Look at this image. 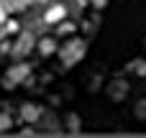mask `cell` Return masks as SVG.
I'll return each instance as SVG.
<instances>
[{"mask_svg":"<svg viewBox=\"0 0 146 138\" xmlns=\"http://www.w3.org/2000/svg\"><path fill=\"white\" fill-rule=\"evenodd\" d=\"M82 51H85L82 41H69V44H67V49H62V56H67V61L72 64V61L77 59V54H82Z\"/></svg>","mask_w":146,"mask_h":138,"instance_id":"obj_1","label":"cell"},{"mask_svg":"<svg viewBox=\"0 0 146 138\" xmlns=\"http://www.w3.org/2000/svg\"><path fill=\"white\" fill-rule=\"evenodd\" d=\"M62 18H64V8H62V5H54V8L46 13V20H49V23H56V20H62Z\"/></svg>","mask_w":146,"mask_h":138,"instance_id":"obj_2","label":"cell"},{"mask_svg":"<svg viewBox=\"0 0 146 138\" xmlns=\"http://www.w3.org/2000/svg\"><path fill=\"white\" fill-rule=\"evenodd\" d=\"M38 49H41V51H44V54H51V51H54V41H51V38H44V41H41V46H38Z\"/></svg>","mask_w":146,"mask_h":138,"instance_id":"obj_3","label":"cell"},{"mask_svg":"<svg viewBox=\"0 0 146 138\" xmlns=\"http://www.w3.org/2000/svg\"><path fill=\"white\" fill-rule=\"evenodd\" d=\"M28 46H31V36H28V33H23V36H21V44H18V49H23V51H26Z\"/></svg>","mask_w":146,"mask_h":138,"instance_id":"obj_4","label":"cell"},{"mask_svg":"<svg viewBox=\"0 0 146 138\" xmlns=\"http://www.w3.org/2000/svg\"><path fill=\"white\" fill-rule=\"evenodd\" d=\"M136 113H139L141 118H146V102H139V108H136Z\"/></svg>","mask_w":146,"mask_h":138,"instance_id":"obj_5","label":"cell"},{"mask_svg":"<svg viewBox=\"0 0 146 138\" xmlns=\"http://www.w3.org/2000/svg\"><path fill=\"white\" fill-rule=\"evenodd\" d=\"M69 128H72V131H77V118H74V115H69Z\"/></svg>","mask_w":146,"mask_h":138,"instance_id":"obj_6","label":"cell"},{"mask_svg":"<svg viewBox=\"0 0 146 138\" xmlns=\"http://www.w3.org/2000/svg\"><path fill=\"white\" fill-rule=\"evenodd\" d=\"M90 3H92V5H95V8H103V5H105V3H108V0H90Z\"/></svg>","mask_w":146,"mask_h":138,"instance_id":"obj_7","label":"cell"}]
</instances>
